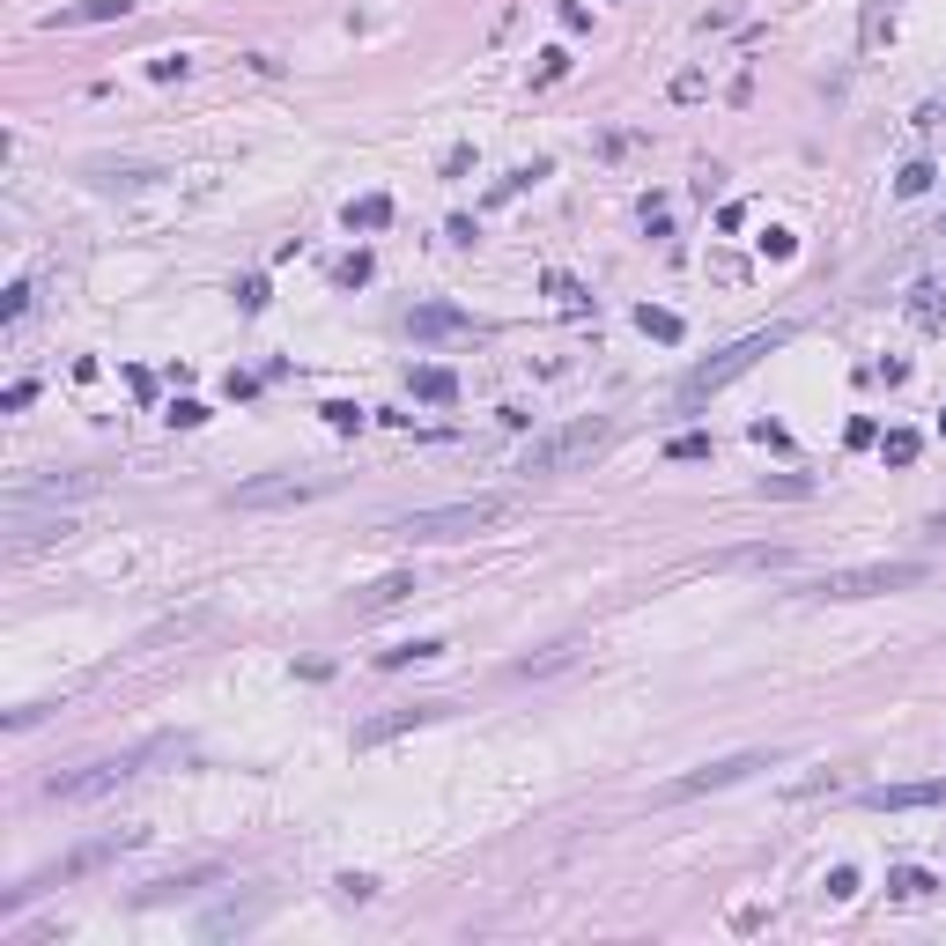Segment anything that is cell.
<instances>
[{
    "instance_id": "1",
    "label": "cell",
    "mask_w": 946,
    "mask_h": 946,
    "mask_svg": "<svg viewBox=\"0 0 946 946\" xmlns=\"http://www.w3.org/2000/svg\"><path fill=\"white\" fill-rule=\"evenodd\" d=\"M170 754H185V740H141V747H119V754H97V762H82V769H67V777H52L45 784V799H60V806H82V799H104V791H119V784H134L148 762H170Z\"/></svg>"
},
{
    "instance_id": "2",
    "label": "cell",
    "mask_w": 946,
    "mask_h": 946,
    "mask_svg": "<svg viewBox=\"0 0 946 946\" xmlns=\"http://www.w3.org/2000/svg\"><path fill=\"white\" fill-rule=\"evenodd\" d=\"M503 518H510V496H466V503H437V510H407L385 533L414 540V547H437V540H473V533H488V525H503Z\"/></svg>"
},
{
    "instance_id": "3",
    "label": "cell",
    "mask_w": 946,
    "mask_h": 946,
    "mask_svg": "<svg viewBox=\"0 0 946 946\" xmlns=\"http://www.w3.org/2000/svg\"><path fill=\"white\" fill-rule=\"evenodd\" d=\"M784 340H791V326H762V333H747V340H732V348L725 355H710V363H695L688 377H680V407H703L710 400V392H725L732 385V377H747L754 363H762V355L769 348H784Z\"/></svg>"
},
{
    "instance_id": "4",
    "label": "cell",
    "mask_w": 946,
    "mask_h": 946,
    "mask_svg": "<svg viewBox=\"0 0 946 946\" xmlns=\"http://www.w3.org/2000/svg\"><path fill=\"white\" fill-rule=\"evenodd\" d=\"M924 584V562H858V570H821L806 577V599H880V592H910Z\"/></svg>"
},
{
    "instance_id": "5",
    "label": "cell",
    "mask_w": 946,
    "mask_h": 946,
    "mask_svg": "<svg viewBox=\"0 0 946 946\" xmlns=\"http://www.w3.org/2000/svg\"><path fill=\"white\" fill-rule=\"evenodd\" d=\"M607 437H614V429L599 422V414H592V422H570V429H547V437L525 444L518 473H570V466L592 459V451H607Z\"/></svg>"
},
{
    "instance_id": "6",
    "label": "cell",
    "mask_w": 946,
    "mask_h": 946,
    "mask_svg": "<svg viewBox=\"0 0 946 946\" xmlns=\"http://www.w3.org/2000/svg\"><path fill=\"white\" fill-rule=\"evenodd\" d=\"M754 769H777V754H717V762H703V769H688V777H673L658 799H703V791H725V784H747Z\"/></svg>"
},
{
    "instance_id": "7",
    "label": "cell",
    "mask_w": 946,
    "mask_h": 946,
    "mask_svg": "<svg viewBox=\"0 0 946 946\" xmlns=\"http://www.w3.org/2000/svg\"><path fill=\"white\" fill-rule=\"evenodd\" d=\"M326 473L318 481H304V473H267V481H244L237 488V510H267V503H311V496H326Z\"/></svg>"
},
{
    "instance_id": "8",
    "label": "cell",
    "mask_w": 946,
    "mask_h": 946,
    "mask_svg": "<svg viewBox=\"0 0 946 946\" xmlns=\"http://www.w3.org/2000/svg\"><path fill=\"white\" fill-rule=\"evenodd\" d=\"M451 703H407V710H385V717H370L363 732H355V747H385V740H400V732H422V725H437Z\"/></svg>"
},
{
    "instance_id": "9",
    "label": "cell",
    "mask_w": 946,
    "mask_h": 946,
    "mask_svg": "<svg viewBox=\"0 0 946 946\" xmlns=\"http://www.w3.org/2000/svg\"><path fill=\"white\" fill-rule=\"evenodd\" d=\"M873 813H917V806H946V777H924V784H873L865 791Z\"/></svg>"
},
{
    "instance_id": "10",
    "label": "cell",
    "mask_w": 946,
    "mask_h": 946,
    "mask_svg": "<svg viewBox=\"0 0 946 946\" xmlns=\"http://www.w3.org/2000/svg\"><path fill=\"white\" fill-rule=\"evenodd\" d=\"M141 0H74V8H52L45 30H89V23H126Z\"/></svg>"
},
{
    "instance_id": "11",
    "label": "cell",
    "mask_w": 946,
    "mask_h": 946,
    "mask_svg": "<svg viewBox=\"0 0 946 946\" xmlns=\"http://www.w3.org/2000/svg\"><path fill=\"white\" fill-rule=\"evenodd\" d=\"M407 385H414V400H429V407H451V400H459V377H451L444 363H422Z\"/></svg>"
},
{
    "instance_id": "12",
    "label": "cell",
    "mask_w": 946,
    "mask_h": 946,
    "mask_svg": "<svg viewBox=\"0 0 946 946\" xmlns=\"http://www.w3.org/2000/svg\"><path fill=\"white\" fill-rule=\"evenodd\" d=\"M407 592H422V584H414L407 570H392V577H377V584H370V592H363V599H355V614H385V607H400V599H407Z\"/></svg>"
},
{
    "instance_id": "13",
    "label": "cell",
    "mask_w": 946,
    "mask_h": 946,
    "mask_svg": "<svg viewBox=\"0 0 946 946\" xmlns=\"http://www.w3.org/2000/svg\"><path fill=\"white\" fill-rule=\"evenodd\" d=\"M97 473H67V481H30V488H8V503H37V496H89Z\"/></svg>"
},
{
    "instance_id": "14",
    "label": "cell",
    "mask_w": 946,
    "mask_h": 946,
    "mask_svg": "<svg viewBox=\"0 0 946 946\" xmlns=\"http://www.w3.org/2000/svg\"><path fill=\"white\" fill-rule=\"evenodd\" d=\"M902 311H910L924 333H939L946 326V289H939V281H924V289H910V304H902Z\"/></svg>"
},
{
    "instance_id": "15",
    "label": "cell",
    "mask_w": 946,
    "mask_h": 946,
    "mask_svg": "<svg viewBox=\"0 0 946 946\" xmlns=\"http://www.w3.org/2000/svg\"><path fill=\"white\" fill-rule=\"evenodd\" d=\"M932 873H924V865H895V873H887V895H895V902H924V895H932Z\"/></svg>"
},
{
    "instance_id": "16",
    "label": "cell",
    "mask_w": 946,
    "mask_h": 946,
    "mask_svg": "<svg viewBox=\"0 0 946 946\" xmlns=\"http://www.w3.org/2000/svg\"><path fill=\"white\" fill-rule=\"evenodd\" d=\"M636 333H651V340H666V348H673V340H680V333H688V326H680V311H658V304H636Z\"/></svg>"
},
{
    "instance_id": "17",
    "label": "cell",
    "mask_w": 946,
    "mask_h": 946,
    "mask_svg": "<svg viewBox=\"0 0 946 946\" xmlns=\"http://www.w3.org/2000/svg\"><path fill=\"white\" fill-rule=\"evenodd\" d=\"M385 222H392V200H385V193L348 200V230H385Z\"/></svg>"
},
{
    "instance_id": "18",
    "label": "cell",
    "mask_w": 946,
    "mask_h": 946,
    "mask_svg": "<svg viewBox=\"0 0 946 946\" xmlns=\"http://www.w3.org/2000/svg\"><path fill=\"white\" fill-rule=\"evenodd\" d=\"M414 333H422V340H437V333H466V311L429 304V311H414Z\"/></svg>"
},
{
    "instance_id": "19",
    "label": "cell",
    "mask_w": 946,
    "mask_h": 946,
    "mask_svg": "<svg viewBox=\"0 0 946 946\" xmlns=\"http://www.w3.org/2000/svg\"><path fill=\"white\" fill-rule=\"evenodd\" d=\"M414 658H444V636H414V643H392V651H377V666H414Z\"/></svg>"
},
{
    "instance_id": "20",
    "label": "cell",
    "mask_w": 946,
    "mask_h": 946,
    "mask_svg": "<svg viewBox=\"0 0 946 946\" xmlns=\"http://www.w3.org/2000/svg\"><path fill=\"white\" fill-rule=\"evenodd\" d=\"M932 178H939V163H924V156H917V163H902V170H895V193H902V200H917V193H932Z\"/></svg>"
},
{
    "instance_id": "21",
    "label": "cell",
    "mask_w": 946,
    "mask_h": 946,
    "mask_svg": "<svg viewBox=\"0 0 946 946\" xmlns=\"http://www.w3.org/2000/svg\"><path fill=\"white\" fill-rule=\"evenodd\" d=\"M917 451H924V437H917V429H887V437H880V459H887V466H910Z\"/></svg>"
},
{
    "instance_id": "22",
    "label": "cell",
    "mask_w": 946,
    "mask_h": 946,
    "mask_svg": "<svg viewBox=\"0 0 946 946\" xmlns=\"http://www.w3.org/2000/svg\"><path fill=\"white\" fill-rule=\"evenodd\" d=\"M547 296H555L562 311H584V304H592V289H584L577 274H547Z\"/></svg>"
},
{
    "instance_id": "23",
    "label": "cell",
    "mask_w": 946,
    "mask_h": 946,
    "mask_svg": "<svg viewBox=\"0 0 946 946\" xmlns=\"http://www.w3.org/2000/svg\"><path fill=\"white\" fill-rule=\"evenodd\" d=\"M318 414H326V429H340V437H355V429L370 422V414L355 407V400H326V407H318Z\"/></svg>"
},
{
    "instance_id": "24",
    "label": "cell",
    "mask_w": 946,
    "mask_h": 946,
    "mask_svg": "<svg viewBox=\"0 0 946 946\" xmlns=\"http://www.w3.org/2000/svg\"><path fill=\"white\" fill-rule=\"evenodd\" d=\"M370 274H377V259H370V252H348V259L333 267V281H340V289H363Z\"/></svg>"
},
{
    "instance_id": "25",
    "label": "cell",
    "mask_w": 946,
    "mask_h": 946,
    "mask_svg": "<svg viewBox=\"0 0 946 946\" xmlns=\"http://www.w3.org/2000/svg\"><path fill=\"white\" fill-rule=\"evenodd\" d=\"M666 459H710V437L703 429H680V437L666 444Z\"/></svg>"
},
{
    "instance_id": "26",
    "label": "cell",
    "mask_w": 946,
    "mask_h": 946,
    "mask_svg": "<svg viewBox=\"0 0 946 946\" xmlns=\"http://www.w3.org/2000/svg\"><path fill=\"white\" fill-rule=\"evenodd\" d=\"M23 311H30V281H8V296H0V326H15Z\"/></svg>"
},
{
    "instance_id": "27",
    "label": "cell",
    "mask_w": 946,
    "mask_h": 946,
    "mask_svg": "<svg viewBox=\"0 0 946 946\" xmlns=\"http://www.w3.org/2000/svg\"><path fill=\"white\" fill-rule=\"evenodd\" d=\"M562 74H570V52H562V45H547V52H540V74H533V82L547 89V82H562Z\"/></svg>"
},
{
    "instance_id": "28",
    "label": "cell",
    "mask_w": 946,
    "mask_h": 946,
    "mask_svg": "<svg viewBox=\"0 0 946 946\" xmlns=\"http://www.w3.org/2000/svg\"><path fill=\"white\" fill-rule=\"evenodd\" d=\"M163 422H170V429H200V422H207V407H200V400H170Z\"/></svg>"
},
{
    "instance_id": "29",
    "label": "cell",
    "mask_w": 946,
    "mask_h": 946,
    "mask_svg": "<svg viewBox=\"0 0 946 946\" xmlns=\"http://www.w3.org/2000/svg\"><path fill=\"white\" fill-rule=\"evenodd\" d=\"M333 887H340V902H370V895H377V880H370V873H340Z\"/></svg>"
},
{
    "instance_id": "30",
    "label": "cell",
    "mask_w": 946,
    "mask_h": 946,
    "mask_svg": "<svg viewBox=\"0 0 946 946\" xmlns=\"http://www.w3.org/2000/svg\"><path fill=\"white\" fill-rule=\"evenodd\" d=\"M237 311H267V281H259V274L237 281Z\"/></svg>"
},
{
    "instance_id": "31",
    "label": "cell",
    "mask_w": 946,
    "mask_h": 946,
    "mask_svg": "<svg viewBox=\"0 0 946 946\" xmlns=\"http://www.w3.org/2000/svg\"><path fill=\"white\" fill-rule=\"evenodd\" d=\"M821 887H828V895H836V902H850V895H858V865H836V873H828Z\"/></svg>"
},
{
    "instance_id": "32",
    "label": "cell",
    "mask_w": 946,
    "mask_h": 946,
    "mask_svg": "<svg viewBox=\"0 0 946 946\" xmlns=\"http://www.w3.org/2000/svg\"><path fill=\"white\" fill-rule=\"evenodd\" d=\"M185 67H193V60H185V52H163V60H148V74H156V82H178Z\"/></svg>"
},
{
    "instance_id": "33",
    "label": "cell",
    "mask_w": 946,
    "mask_h": 946,
    "mask_svg": "<svg viewBox=\"0 0 946 946\" xmlns=\"http://www.w3.org/2000/svg\"><path fill=\"white\" fill-rule=\"evenodd\" d=\"M762 496H806V481H799V473H769Z\"/></svg>"
},
{
    "instance_id": "34",
    "label": "cell",
    "mask_w": 946,
    "mask_h": 946,
    "mask_svg": "<svg viewBox=\"0 0 946 946\" xmlns=\"http://www.w3.org/2000/svg\"><path fill=\"white\" fill-rule=\"evenodd\" d=\"M37 400V385H30V377H23V385H8V392H0V407H8V414H23Z\"/></svg>"
},
{
    "instance_id": "35",
    "label": "cell",
    "mask_w": 946,
    "mask_h": 946,
    "mask_svg": "<svg viewBox=\"0 0 946 946\" xmlns=\"http://www.w3.org/2000/svg\"><path fill=\"white\" fill-rule=\"evenodd\" d=\"M762 252H769V259H791L799 244H791V230H769V237H762Z\"/></svg>"
},
{
    "instance_id": "36",
    "label": "cell",
    "mask_w": 946,
    "mask_h": 946,
    "mask_svg": "<svg viewBox=\"0 0 946 946\" xmlns=\"http://www.w3.org/2000/svg\"><path fill=\"white\" fill-rule=\"evenodd\" d=\"M932 429H939V437H946V407H939V414H932Z\"/></svg>"
},
{
    "instance_id": "37",
    "label": "cell",
    "mask_w": 946,
    "mask_h": 946,
    "mask_svg": "<svg viewBox=\"0 0 946 946\" xmlns=\"http://www.w3.org/2000/svg\"><path fill=\"white\" fill-rule=\"evenodd\" d=\"M932 533H946V510H939V518H932Z\"/></svg>"
},
{
    "instance_id": "38",
    "label": "cell",
    "mask_w": 946,
    "mask_h": 946,
    "mask_svg": "<svg viewBox=\"0 0 946 946\" xmlns=\"http://www.w3.org/2000/svg\"><path fill=\"white\" fill-rule=\"evenodd\" d=\"M939 237H946V215H939Z\"/></svg>"
}]
</instances>
